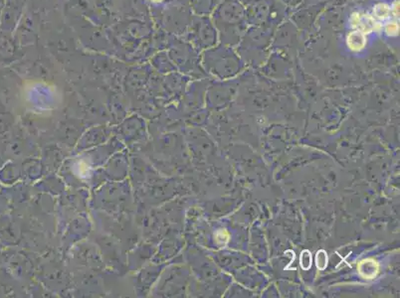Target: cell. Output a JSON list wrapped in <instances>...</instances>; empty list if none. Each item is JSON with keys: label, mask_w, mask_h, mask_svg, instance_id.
Instances as JSON below:
<instances>
[{"label": "cell", "mask_w": 400, "mask_h": 298, "mask_svg": "<svg viewBox=\"0 0 400 298\" xmlns=\"http://www.w3.org/2000/svg\"><path fill=\"white\" fill-rule=\"evenodd\" d=\"M312 253H310L308 249H305L302 251L301 257H300V265L301 268L305 271H308L312 267Z\"/></svg>", "instance_id": "5"}, {"label": "cell", "mask_w": 400, "mask_h": 298, "mask_svg": "<svg viewBox=\"0 0 400 298\" xmlns=\"http://www.w3.org/2000/svg\"><path fill=\"white\" fill-rule=\"evenodd\" d=\"M384 32H385L386 35L391 36V37L397 36L399 34V25H398V22L396 21V19L391 21V22H388L385 25Z\"/></svg>", "instance_id": "7"}, {"label": "cell", "mask_w": 400, "mask_h": 298, "mask_svg": "<svg viewBox=\"0 0 400 298\" xmlns=\"http://www.w3.org/2000/svg\"><path fill=\"white\" fill-rule=\"evenodd\" d=\"M346 44L351 51L361 52L367 46V35L358 30L350 32L346 38Z\"/></svg>", "instance_id": "2"}, {"label": "cell", "mask_w": 400, "mask_h": 298, "mask_svg": "<svg viewBox=\"0 0 400 298\" xmlns=\"http://www.w3.org/2000/svg\"><path fill=\"white\" fill-rule=\"evenodd\" d=\"M392 17L391 6L386 3H378L373 9V18L378 21H386Z\"/></svg>", "instance_id": "4"}, {"label": "cell", "mask_w": 400, "mask_h": 298, "mask_svg": "<svg viewBox=\"0 0 400 298\" xmlns=\"http://www.w3.org/2000/svg\"><path fill=\"white\" fill-rule=\"evenodd\" d=\"M350 26L355 30L361 31L364 34H369L372 31H379L381 28L380 23H378L373 16L369 14H365L361 12H354L350 16Z\"/></svg>", "instance_id": "1"}, {"label": "cell", "mask_w": 400, "mask_h": 298, "mask_svg": "<svg viewBox=\"0 0 400 298\" xmlns=\"http://www.w3.org/2000/svg\"><path fill=\"white\" fill-rule=\"evenodd\" d=\"M359 271L363 274V276L371 278L378 272V266L373 260H365L360 264Z\"/></svg>", "instance_id": "3"}, {"label": "cell", "mask_w": 400, "mask_h": 298, "mask_svg": "<svg viewBox=\"0 0 400 298\" xmlns=\"http://www.w3.org/2000/svg\"><path fill=\"white\" fill-rule=\"evenodd\" d=\"M328 262H329V258H328V254L324 249H321L317 252L316 255V265L317 268L321 271H324L327 266H328Z\"/></svg>", "instance_id": "6"}]
</instances>
